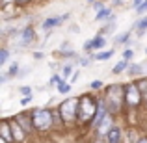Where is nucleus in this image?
<instances>
[{
	"instance_id": "c9c22d12",
	"label": "nucleus",
	"mask_w": 147,
	"mask_h": 143,
	"mask_svg": "<svg viewBox=\"0 0 147 143\" xmlns=\"http://www.w3.org/2000/svg\"><path fill=\"white\" fill-rule=\"evenodd\" d=\"M144 2H145V0H132V7H134V9H138Z\"/></svg>"
},
{
	"instance_id": "9b49d317",
	"label": "nucleus",
	"mask_w": 147,
	"mask_h": 143,
	"mask_svg": "<svg viewBox=\"0 0 147 143\" xmlns=\"http://www.w3.org/2000/svg\"><path fill=\"white\" fill-rule=\"evenodd\" d=\"M144 136H140L138 134V128H132V126H129V128L125 130V141L123 143H138Z\"/></svg>"
},
{
	"instance_id": "7ed1b4c3",
	"label": "nucleus",
	"mask_w": 147,
	"mask_h": 143,
	"mask_svg": "<svg viewBox=\"0 0 147 143\" xmlns=\"http://www.w3.org/2000/svg\"><path fill=\"white\" fill-rule=\"evenodd\" d=\"M58 115L63 123L71 125V123H78V97H69L63 102L58 104L56 108Z\"/></svg>"
},
{
	"instance_id": "c756f323",
	"label": "nucleus",
	"mask_w": 147,
	"mask_h": 143,
	"mask_svg": "<svg viewBox=\"0 0 147 143\" xmlns=\"http://www.w3.org/2000/svg\"><path fill=\"white\" fill-rule=\"evenodd\" d=\"M65 50H71V43H69V41H63V43L60 45V48H58V52H65Z\"/></svg>"
},
{
	"instance_id": "bb28decb",
	"label": "nucleus",
	"mask_w": 147,
	"mask_h": 143,
	"mask_svg": "<svg viewBox=\"0 0 147 143\" xmlns=\"http://www.w3.org/2000/svg\"><path fill=\"white\" fill-rule=\"evenodd\" d=\"M60 54V58H76V52H75V48H71V50H65V52H58Z\"/></svg>"
},
{
	"instance_id": "4c0bfd02",
	"label": "nucleus",
	"mask_w": 147,
	"mask_h": 143,
	"mask_svg": "<svg viewBox=\"0 0 147 143\" xmlns=\"http://www.w3.org/2000/svg\"><path fill=\"white\" fill-rule=\"evenodd\" d=\"M71 32L73 34H80V26L78 24H71Z\"/></svg>"
},
{
	"instance_id": "c85d7f7f",
	"label": "nucleus",
	"mask_w": 147,
	"mask_h": 143,
	"mask_svg": "<svg viewBox=\"0 0 147 143\" xmlns=\"http://www.w3.org/2000/svg\"><path fill=\"white\" fill-rule=\"evenodd\" d=\"M91 7H93V9H95V11L99 13V11H100V9H104L106 6H104V0H99V2H95V4H93Z\"/></svg>"
},
{
	"instance_id": "6ab92c4d",
	"label": "nucleus",
	"mask_w": 147,
	"mask_h": 143,
	"mask_svg": "<svg viewBox=\"0 0 147 143\" xmlns=\"http://www.w3.org/2000/svg\"><path fill=\"white\" fill-rule=\"evenodd\" d=\"M7 75H9V78L19 76V75H21V63H19V61H11L9 69H7Z\"/></svg>"
},
{
	"instance_id": "0eeeda50",
	"label": "nucleus",
	"mask_w": 147,
	"mask_h": 143,
	"mask_svg": "<svg viewBox=\"0 0 147 143\" xmlns=\"http://www.w3.org/2000/svg\"><path fill=\"white\" fill-rule=\"evenodd\" d=\"M104 140H106V143H123L125 141V130H123L121 126L114 125L108 130V134L104 136Z\"/></svg>"
},
{
	"instance_id": "aec40b11",
	"label": "nucleus",
	"mask_w": 147,
	"mask_h": 143,
	"mask_svg": "<svg viewBox=\"0 0 147 143\" xmlns=\"http://www.w3.org/2000/svg\"><path fill=\"white\" fill-rule=\"evenodd\" d=\"M56 91H58L60 95H67L69 91H71V84H69L67 80H63V82H60V84L56 86Z\"/></svg>"
},
{
	"instance_id": "9d476101",
	"label": "nucleus",
	"mask_w": 147,
	"mask_h": 143,
	"mask_svg": "<svg viewBox=\"0 0 147 143\" xmlns=\"http://www.w3.org/2000/svg\"><path fill=\"white\" fill-rule=\"evenodd\" d=\"M21 45L22 47H26L28 43H32L34 39H36V30H34V26H26V28L21 30Z\"/></svg>"
},
{
	"instance_id": "79ce46f5",
	"label": "nucleus",
	"mask_w": 147,
	"mask_h": 143,
	"mask_svg": "<svg viewBox=\"0 0 147 143\" xmlns=\"http://www.w3.org/2000/svg\"><path fill=\"white\" fill-rule=\"evenodd\" d=\"M138 143H147V136H144V138H142V140L138 141Z\"/></svg>"
},
{
	"instance_id": "72a5a7b5",
	"label": "nucleus",
	"mask_w": 147,
	"mask_h": 143,
	"mask_svg": "<svg viewBox=\"0 0 147 143\" xmlns=\"http://www.w3.org/2000/svg\"><path fill=\"white\" fill-rule=\"evenodd\" d=\"M7 80H9V75H7V73H2V75H0V84H6Z\"/></svg>"
},
{
	"instance_id": "2eb2a0df",
	"label": "nucleus",
	"mask_w": 147,
	"mask_h": 143,
	"mask_svg": "<svg viewBox=\"0 0 147 143\" xmlns=\"http://www.w3.org/2000/svg\"><path fill=\"white\" fill-rule=\"evenodd\" d=\"M91 47H93V52L104 50V47H106V37H100V36L91 37Z\"/></svg>"
},
{
	"instance_id": "6e6552de",
	"label": "nucleus",
	"mask_w": 147,
	"mask_h": 143,
	"mask_svg": "<svg viewBox=\"0 0 147 143\" xmlns=\"http://www.w3.org/2000/svg\"><path fill=\"white\" fill-rule=\"evenodd\" d=\"M9 125H11V134H13V141L15 143H26L28 141V134L21 128V125H19L15 119H9Z\"/></svg>"
},
{
	"instance_id": "7c9ffc66",
	"label": "nucleus",
	"mask_w": 147,
	"mask_h": 143,
	"mask_svg": "<svg viewBox=\"0 0 147 143\" xmlns=\"http://www.w3.org/2000/svg\"><path fill=\"white\" fill-rule=\"evenodd\" d=\"M145 11H147V0H145V2H144V4H142V6H140V7H138V9H136V13H138V15H140V17H142V15H144Z\"/></svg>"
},
{
	"instance_id": "39448f33",
	"label": "nucleus",
	"mask_w": 147,
	"mask_h": 143,
	"mask_svg": "<svg viewBox=\"0 0 147 143\" xmlns=\"http://www.w3.org/2000/svg\"><path fill=\"white\" fill-rule=\"evenodd\" d=\"M144 104V95L140 91L136 80L125 84V108L127 110H138V108Z\"/></svg>"
},
{
	"instance_id": "e433bc0d",
	"label": "nucleus",
	"mask_w": 147,
	"mask_h": 143,
	"mask_svg": "<svg viewBox=\"0 0 147 143\" xmlns=\"http://www.w3.org/2000/svg\"><path fill=\"white\" fill-rule=\"evenodd\" d=\"M32 56H34V60H43V58H45V52H34Z\"/></svg>"
},
{
	"instance_id": "37998d69",
	"label": "nucleus",
	"mask_w": 147,
	"mask_h": 143,
	"mask_svg": "<svg viewBox=\"0 0 147 143\" xmlns=\"http://www.w3.org/2000/svg\"><path fill=\"white\" fill-rule=\"evenodd\" d=\"M145 54H147V47H145Z\"/></svg>"
},
{
	"instance_id": "f3484780",
	"label": "nucleus",
	"mask_w": 147,
	"mask_h": 143,
	"mask_svg": "<svg viewBox=\"0 0 147 143\" xmlns=\"http://www.w3.org/2000/svg\"><path fill=\"white\" fill-rule=\"evenodd\" d=\"M129 65H130V61H127V60H119L117 63L112 67V75H121V73H127Z\"/></svg>"
},
{
	"instance_id": "412c9836",
	"label": "nucleus",
	"mask_w": 147,
	"mask_h": 143,
	"mask_svg": "<svg viewBox=\"0 0 147 143\" xmlns=\"http://www.w3.org/2000/svg\"><path fill=\"white\" fill-rule=\"evenodd\" d=\"M7 60H9V48L2 47V48H0V65H6Z\"/></svg>"
},
{
	"instance_id": "f704fd0d",
	"label": "nucleus",
	"mask_w": 147,
	"mask_h": 143,
	"mask_svg": "<svg viewBox=\"0 0 147 143\" xmlns=\"http://www.w3.org/2000/svg\"><path fill=\"white\" fill-rule=\"evenodd\" d=\"M34 0H15V4L17 6H26V4H32Z\"/></svg>"
},
{
	"instance_id": "393cba45",
	"label": "nucleus",
	"mask_w": 147,
	"mask_h": 143,
	"mask_svg": "<svg viewBox=\"0 0 147 143\" xmlns=\"http://www.w3.org/2000/svg\"><path fill=\"white\" fill-rule=\"evenodd\" d=\"M121 58H123V60H127V61H130V60L134 58V50H132V48H127V50H123Z\"/></svg>"
},
{
	"instance_id": "a211bd4d",
	"label": "nucleus",
	"mask_w": 147,
	"mask_h": 143,
	"mask_svg": "<svg viewBox=\"0 0 147 143\" xmlns=\"http://www.w3.org/2000/svg\"><path fill=\"white\" fill-rule=\"evenodd\" d=\"M130 36H132V32H125V34H117V36L114 37V43L115 45H129L130 43Z\"/></svg>"
},
{
	"instance_id": "ddd939ff",
	"label": "nucleus",
	"mask_w": 147,
	"mask_h": 143,
	"mask_svg": "<svg viewBox=\"0 0 147 143\" xmlns=\"http://www.w3.org/2000/svg\"><path fill=\"white\" fill-rule=\"evenodd\" d=\"M114 54H115V50H114V48H108V50H100V52H95L91 58H93V61H108L112 56H114Z\"/></svg>"
},
{
	"instance_id": "473e14b6",
	"label": "nucleus",
	"mask_w": 147,
	"mask_h": 143,
	"mask_svg": "<svg viewBox=\"0 0 147 143\" xmlns=\"http://www.w3.org/2000/svg\"><path fill=\"white\" fill-rule=\"evenodd\" d=\"M78 76H80V71H75V73H73V76L69 78V84H75L76 80H78Z\"/></svg>"
},
{
	"instance_id": "f8f14e48",
	"label": "nucleus",
	"mask_w": 147,
	"mask_h": 143,
	"mask_svg": "<svg viewBox=\"0 0 147 143\" xmlns=\"http://www.w3.org/2000/svg\"><path fill=\"white\" fill-rule=\"evenodd\" d=\"M61 22H63L61 17H47L41 22V26H43V30H52V28H56V26H60Z\"/></svg>"
},
{
	"instance_id": "423d86ee",
	"label": "nucleus",
	"mask_w": 147,
	"mask_h": 143,
	"mask_svg": "<svg viewBox=\"0 0 147 143\" xmlns=\"http://www.w3.org/2000/svg\"><path fill=\"white\" fill-rule=\"evenodd\" d=\"M13 119L19 123V125H21V128L24 130L28 136L36 132V128H34V121H32V115H30V113H17Z\"/></svg>"
},
{
	"instance_id": "cd10ccee",
	"label": "nucleus",
	"mask_w": 147,
	"mask_h": 143,
	"mask_svg": "<svg viewBox=\"0 0 147 143\" xmlns=\"http://www.w3.org/2000/svg\"><path fill=\"white\" fill-rule=\"evenodd\" d=\"M91 61H93V58H80V60H78V65H80V67H88V65H91Z\"/></svg>"
},
{
	"instance_id": "4468645a",
	"label": "nucleus",
	"mask_w": 147,
	"mask_h": 143,
	"mask_svg": "<svg viewBox=\"0 0 147 143\" xmlns=\"http://www.w3.org/2000/svg\"><path fill=\"white\" fill-rule=\"evenodd\" d=\"M112 17H114V15H112V7L106 6L104 9H100L99 13L95 15V21H97V22H108Z\"/></svg>"
},
{
	"instance_id": "5701e85b",
	"label": "nucleus",
	"mask_w": 147,
	"mask_h": 143,
	"mask_svg": "<svg viewBox=\"0 0 147 143\" xmlns=\"http://www.w3.org/2000/svg\"><path fill=\"white\" fill-rule=\"evenodd\" d=\"M90 89H93V91L104 89V82H102V80H93V82L90 84Z\"/></svg>"
},
{
	"instance_id": "ea45409f",
	"label": "nucleus",
	"mask_w": 147,
	"mask_h": 143,
	"mask_svg": "<svg viewBox=\"0 0 147 143\" xmlns=\"http://www.w3.org/2000/svg\"><path fill=\"white\" fill-rule=\"evenodd\" d=\"M112 4L114 6H123V0H112Z\"/></svg>"
},
{
	"instance_id": "f03ea898",
	"label": "nucleus",
	"mask_w": 147,
	"mask_h": 143,
	"mask_svg": "<svg viewBox=\"0 0 147 143\" xmlns=\"http://www.w3.org/2000/svg\"><path fill=\"white\" fill-rule=\"evenodd\" d=\"M97 111H99V99H95L90 93H84L78 97V123L93 126L95 119H97Z\"/></svg>"
},
{
	"instance_id": "a19ab883",
	"label": "nucleus",
	"mask_w": 147,
	"mask_h": 143,
	"mask_svg": "<svg viewBox=\"0 0 147 143\" xmlns=\"http://www.w3.org/2000/svg\"><path fill=\"white\" fill-rule=\"evenodd\" d=\"M86 2L90 4V6H93V4H95V2H99V0H86Z\"/></svg>"
},
{
	"instance_id": "dca6fc26",
	"label": "nucleus",
	"mask_w": 147,
	"mask_h": 143,
	"mask_svg": "<svg viewBox=\"0 0 147 143\" xmlns=\"http://www.w3.org/2000/svg\"><path fill=\"white\" fill-rule=\"evenodd\" d=\"M132 30H136L138 36H144V34L147 32V17H140L136 22L132 24Z\"/></svg>"
},
{
	"instance_id": "20e7f679",
	"label": "nucleus",
	"mask_w": 147,
	"mask_h": 143,
	"mask_svg": "<svg viewBox=\"0 0 147 143\" xmlns=\"http://www.w3.org/2000/svg\"><path fill=\"white\" fill-rule=\"evenodd\" d=\"M30 115H32L36 132H47V130L52 128L54 113H52L50 108H34V110L30 111Z\"/></svg>"
},
{
	"instance_id": "58836bf2",
	"label": "nucleus",
	"mask_w": 147,
	"mask_h": 143,
	"mask_svg": "<svg viewBox=\"0 0 147 143\" xmlns=\"http://www.w3.org/2000/svg\"><path fill=\"white\" fill-rule=\"evenodd\" d=\"M61 19H63V22L69 21V19H71V13H63V15H61Z\"/></svg>"
},
{
	"instance_id": "4be33fe9",
	"label": "nucleus",
	"mask_w": 147,
	"mask_h": 143,
	"mask_svg": "<svg viewBox=\"0 0 147 143\" xmlns=\"http://www.w3.org/2000/svg\"><path fill=\"white\" fill-rule=\"evenodd\" d=\"M73 73H75V71H73V65L71 63H65L63 69H61V76L67 80V78H71V76H73Z\"/></svg>"
},
{
	"instance_id": "a878e982",
	"label": "nucleus",
	"mask_w": 147,
	"mask_h": 143,
	"mask_svg": "<svg viewBox=\"0 0 147 143\" xmlns=\"http://www.w3.org/2000/svg\"><path fill=\"white\" fill-rule=\"evenodd\" d=\"M19 91H21V95H22V97H32V87H30V86H22V87H19Z\"/></svg>"
},
{
	"instance_id": "b1692460",
	"label": "nucleus",
	"mask_w": 147,
	"mask_h": 143,
	"mask_svg": "<svg viewBox=\"0 0 147 143\" xmlns=\"http://www.w3.org/2000/svg\"><path fill=\"white\" fill-rule=\"evenodd\" d=\"M63 76H61L60 75V73H56V75H52V76H50V84H54V86H58V84H60V82H63Z\"/></svg>"
},
{
	"instance_id": "f257e3e1",
	"label": "nucleus",
	"mask_w": 147,
	"mask_h": 143,
	"mask_svg": "<svg viewBox=\"0 0 147 143\" xmlns=\"http://www.w3.org/2000/svg\"><path fill=\"white\" fill-rule=\"evenodd\" d=\"M102 99L108 106L110 115H119L125 106V84H110V86H104V93Z\"/></svg>"
},
{
	"instance_id": "1a4fd4ad",
	"label": "nucleus",
	"mask_w": 147,
	"mask_h": 143,
	"mask_svg": "<svg viewBox=\"0 0 147 143\" xmlns=\"http://www.w3.org/2000/svg\"><path fill=\"white\" fill-rule=\"evenodd\" d=\"M0 140H4L6 143H15L13 141V134H11L9 119H2V123H0Z\"/></svg>"
},
{
	"instance_id": "2f4dec72",
	"label": "nucleus",
	"mask_w": 147,
	"mask_h": 143,
	"mask_svg": "<svg viewBox=\"0 0 147 143\" xmlns=\"http://www.w3.org/2000/svg\"><path fill=\"white\" fill-rule=\"evenodd\" d=\"M30 104H32V97H22L21 99V106H30Z\"/></svg>"
}]
</instances>
